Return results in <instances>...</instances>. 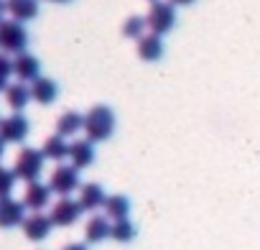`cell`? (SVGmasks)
Returning <instances> with one entry per match:
<instances>
[{
	"instance_id": "cell-14",
	"label": "cell",
	"mask_w": 260,
	"mask_h": 250,
	"mask_svg": "<svg viewBox=\"0 0 260 250\" xmlns=\"http://www.w3.org/2000/svg\"><path fill=\"white\" fill-rule=\"evenodd\" d=\"M6 8L13 16V21L23 23L39 16V0H6Z\"/></svg>"
},
{
	"instance_id": "cell-24",
	"label": "cell",
	"mask_w": 260,
	"mask_h": 250,
	"mask_svg": "<svg viewBox=\"0 0 260 250\" xmlns=\"http://www.w3.org/2000/svg\"><path fill=\"white\" fill-rule=\"evenodd\" d=\"M16 179H18V176H16L11 169L0 166V199L11 197V192H13V186H16Z\"/></svg>"
},
{
	"instance_id": "cell-22",
	"label": "cell",
	"mask_w": 260,
	"mask_h": 250,
	"mask_svg": "<svg viewBox=\"0 0 260 250\" xmlns=\"http://www.w3.org/2000/svg\"><path fill=\"white\" fill-rule=\"evenodd\" d=\"M148 28V23H146V18H141V16H130L125 23H122V36H127V39H143L146 31Z\"/></svg>"
},
{
	"instance_id": "cell-21",
	"label": "cell",
	"mask_w": 260,
	"mask_h": 250,
	"mask_svg": "<svg viewBox=\"0 0 260 250\" xmlns=\"http://www.w3.org/2000/svg\"><path fill=\"white\" fill-rule=\"evenodd\" d=\"M41 153H44L46 159H51V161L69 159V143H67V138H61V136H51V138H46Z\"/></svg>"
},
{
	"instance_id": "cell-16",
	"label": "cell",
	"mask_w": 260,
	"mask_h": 250,
	"mask_svg": "<svg viewBox=\"0 0 260 250\" xmlns=\"http://www.w3.org/2000/svg\"><path fill=\"white\" fill-rule=\"evenodd\" d=\"M56 95H59V87H56V82L49 79V77H39V79L31 84V97H34L36 102H41V105H51V102L56 100Z\"/></svg>"
},
{
	"instance_id": "cell-12",
	"label": "cell",
	"mask_w": 260,
	"mask_h": 250,
	"mask_svg": "<svg viewBox=\"0 0 260 250\" xmlns=\"http://www.w3.org/2000/svg\"><path fill=\"white\" fill-rule=\"evenodd\" d=\"M79 207L82 209H87V212H94V209H100V207H105V202H107V194H105V189L100 186V184H84L82 189H79Z\"/></svg>"
},
{
	"instance_id": "cell-25",
	"label": "cell",
	"mask_w": 260,
	"mask_h": 250,
	"mask_svg": "<svg viewBox=\"0 0 260 250\" xmlns=\"http://www.w3.org/2000/svg\"><path fill=\"white\" fill-rule=\"evenodd\" d=\"M13 74V61L0 54V92L8 89V77Z\"/></svg>"
},
{
	"instance_id": "cell-1",
	"label": "cell",
	"mask_w": 260,
	"mask_h": 250,
	"mask_svg": "<svg viewBox=\"0 0 260 250\" xmlns=\"http://www.w3.org/2000/svg\"><path fill=\"white\" fill-rule=\"evenodd\" d=\"M115 131V112L107 107V105H94L87 115H84V133H87V141L92 143H100V141H107Z\"/></svg>"
},
{
	"instance_id": "cell-30",
	"label": "cell",
	"mask_w": 260,
	"mask_h": 250,
	"mask_svg": "<svg viewBox=\"0 0 260 250\" xmlns=\"http://www.w3.org/2000/svg\"><path fill=\"white\" fill-rule=\"evenodd\" d=\"M51 3H69V0H51Z\"/></svg>"
},
{
	"instance_id": "cell-5",
	"label": "cell",
	"mask_w": 260,
	"mask_h": 250,
	"mask_svg": "<svg viewBox=\"0 0 260 250\" xmlns=\"http://www.w3.org/2000/svg\"><path fill=\"white\" fill-rule=\"evenodd\" d=\"M28 131H31V125L21 112L0 120V138H3V143H21V141H26Z\"/></svg>"
},
{
	"instance_id": "cell-18",
	"label": "cell",
	"mask_w": 260,
	"mask_h": 250,
	"mask_svg": "<svg viewBox=\"0 0 260 250\" xmlns=\"http://www.w3.org/2000/svg\"><path fill=\"white\" fill-rule=\"evenodd\" d=\"M34 97H31V87H26L23 82H16V84H8V89H6V102L16 110V112H21L28 102H31Z\"/></svg>"
},
{
	"instance_id": "cell-4",
	"label": "cell",
	"mask_w": 260,
	"mask_h": 250,
	"mask_svg": "<svg viewBox=\"0 0 260 250\" xmlns=\"http://www.w3.org/2000/svg\"><path fill=\"white\" fill-rule=\"evenodd\" d=\"M151 34L161 36V34H169L174 26H176V11L171 3H164V0H158V3H151V11H148V18H146Z\"/></svg>"
},
{
	"instance_id": "cell-20",
	"label": "cell",
	"mask_w": 260,
	"mask_h": 250,
	"mask_svg": "<svg viewBox=\"0 0 260 250\" xmlns=\"http://www.w3.org/2000/svg\"><path fill=\"white\" fill-rule=\"evenodd\" d=\"M127 212H130V202H127V197H122V194H112V197H107V202H105V217L120 222V220H127Z\"/></svg>"
},
{
	"instance_id": "cell-11",
	"label": "cell",
	"mask_w": 260,
	"mask_h": 250,
	"mask_svg": "<svg viewBox=\"0 0 260 250\" xmlns=\"http://www.w3.org/2000/svg\"><path fill=\"white\" fill-rule=\"evenodd\" d=\"M49 199H51V189H49L46 184H41V181H31V184L26 186L23 204H26L28 209H34V212H41V209L49 204Z\"/></svg>"
},
{
	"instance_id": "cell-19",
	"label": "cell",
	"mask_w": 260,
	"mask_h": 250,
	"mask_svg": "<svg viewBox=\"0 0 260 250\" xmlns=\"http://www.w3.org/2000/svg\"><path fill=\"white\" fill-rule=\"evenodd\" d=\"M84 128V115H79V112H64L61 117H59V122H56V136H61V138H67V136H74V133H79Z\"/></svg>"
},
{
	"instance_id": "cell-31",
	"label": "cell",
	"mask_w": 260,
	"mask_h": 250,
	"mask_svg": "<svg viewBox=\"0 0 260 250\" xmlns=\"http://www.w3.org/2000/svg\"><path fill=\"white\" fill-rule=\"evenodd\" d=\"M151 3H158V0H151Z\"/></svg>"
},
{
	"instance_id": "cell-3",
	"label": "cell",
	"mask_w": 260,
	"mask_h": 250,
	"mask_svg": "<svg viewBox=\"0 0 260 250\" xmlns=\"http://www.w3.org/2000/svg\"><path fill=\"white\" fill-rule=\"evenodd\" d=\"M28 44V31L18 21H0V49L8 54H23Z\"/></svg>"
},
{
	"instance_id": "cell-27",
	"label": "cell",
	"mask_w": 260,
	"mask_h": 250,
	"mask_svg": "<svg viewBox=\"0 0 260 250\" xmlns=\"http://www.w3.org/2000/svg\"><path fill=\"white\" fill-rule=\"evenodd\" d=\"M61 250H87V247L79 245V242H72V245H67V247H61Z\"/></svg>"
},
{
	"instance_id": "cell-2",
	"label": "cell",
	"mask_w": 260,
	"mask_h": 250,
	"mask_svg": "<svg viewBox=\"0 0 260 250\" xmlns=\"http://www.w3.org/2000/svg\"><path fill=\"white\" fill-rule=\"evenodd\" d=\"M44 161H46V156H44L41 151H36V148H21V153L16 156L13 174H16L18 179H23V181L31 184V181H36V179L41 176Z\"/></svg>"
},
{
	"instance_id": "cell-9",
	"label": "cell",
	"mask_w": 260,
	"mask_h": 250,
	"mask_svg": "<svg viewBox=\"0 0 260 250\" xmlns=\"http://www.w3.org/2000/svg\"><path fill=\"white\" fill-rule=\"evenodd\" d=\"M26 220V204L23 202H16L11 197L0 199V227H16V225H23Z\"/></svg>"
},
{
	"instance_id": "cell-8",
	"label": "cell",
	"mask_w": 260,
	"mask_h": 250,
	"mask_svg": "<svg viewBox=\"0 0 260 250\" xmlns=\"http://www.w3.org/2000/svg\"><path fill=\"white\" fill-rule=\"evenodd\" d=\"M51 227H54V222H51V217L44 214V212H34V214H28V217L23 220V232H26V237L34 240V242L46 240L49 232H51Z\"/></svg>"
},
{
	"instance_id": "cell-28",
	"label": "cell",
	"mask_w": 260,
	"mask_h": 250,
	"mask_svg": "<svg viewBox=\"0 0 260 250\" xmlns=\"http://www.w3.org/2000/svg\"><path fill=\"white\" fill-rule=\"evenodd\" d=\"M8 13V8H6V0H0V21H3V16Z\"/></svg>"
},
{
	"instance_id": "cell-15",
	"label": "cell",
	"mask_w": 260,
	"mask_h": 250,
	"mask_svg": "<svg viewBox=\"0 0 260 250\" xmlns=\"http://www.w3.org/2000/svg\"><path fill=\"white\" fill-rule=\"evenodd\" d=\"M164 41H161V36H156V34H146L141 41H138V56L141 59H146V61H158L161 56H164Z\"/></svg>"
},
{
	"instance_id": "cell-10",
	"label": "cell",
	"mask_w": 260,
	"mask_h": 250,
	"mask_svg": "<svg viewBox=\"0 0 260 250\" xmlns=\"http://www.w3.org/2000/svg\"><path fill=\"white\" fill-rule=\"evenodd\" d=\"M13 74L21 79V82H36L39 77H41V64H39V59L34 56V54H18L16 59H13Z\"/></svg>"
},
{
	"instance_id": "cell-17",
	"label": "cell",
	"mask_w": 260,
	"mask_h": 250,
	"mask_svg": "<svg viewBox=\"0 0 260 250\" xmlns=\"http://www.w3.org/2000/svg\"><path fill=\"white\" fill-rule=\"evenodd\" d=\"M110 235H112V225H110V220H107V217L94 214V217L87 222V230H84L87 242H102V240H107Z\"/></svg>"
},
{
	"instance_id": "cell-29",
	"label": "cell",
	"mask_w": 260,
	"mask_h": 250,
	"mask_svg": "<svg viewBox=\"0 0 260 250\" xmlns=\"http://www.w3.org/2000/svg\"><path fill=\"white\" fill-rule=\"evenodd\" d=\"M3 151H6V143H3V138H0V159H3Z\"/></svg>"
},
{
	"instance_id": "cell-7",
	"label": "cell",
	"mask_w": 260,
	"mask_h": 250,
	"mask_svg": "<svg viewBox=\"0 0 260 250\" xmlns=\"http://www.w3.org/2000/svg\"><path fill=\"white\" fill-rule=\"evenodd\" d=\"M84 209L79 207V202H74V199H69V197H61L54 207H51V222L54 225H59V227H69V225H74L77 220H79V214H82Z\"/></svg>"
},
{
	"instance_id": "cell-13",
	"label": "cell",
	"mask_w": 260,
	"mask_h": 250,
	"mask_svg": "<svg viewBox=\"0 0 260 250\" xmlns=\"http://www.w3.org/2000/svg\"><path fill=\"white\" fill-rule=\"evenodd\" d=\"M69 159H72V166L77 171L92 166V161H94V146H92V141H74V143H69Z\"/></svg>"
},
{
	"instance_id": "cell-23",
	"label": "cell",
	"mask_w": 260,
	"mask_h": 250,
	"mask_svg": "<svg viewBox=\"0 0 260 250\" xmlns=\"http://www.w3.org/2000/svg\"><path fill=\"white\" fill-rule=\"evenodd\" d=\"M110 237H115L117 242H130V240L136 237V227H133V222H130V220H120V222H115Z\"/></svg>"
},
{
	"instance_id": "cell-26",
	"label": "cell",
	"mask_w": 260,
	"mask_h": 250,
	"mask_svg": "<svg viewBox=\"0 0 260 250\" xmlns=\"http://www.w3.org/2000/svg\"><path fill=\"white\" fill-rule=\"evenodd\" d=\"M169 3H171V6H191L194 0H169Z\"/></svg>"
},
{
	"instance_id": "cell-6",
	"label": "cell",
	"mask_w": 260,
	"mask_h": 250,
	"mask_svg": "<svg viewBox=\"0 0 260 250\" xmlns=\"http://www.w3.org/2000/svg\"><path fill=\"white\" fill-rule=\"evenodd\" d=\"M79 186V171L74 166H56L51 179H49V189L61 194V197H69L74 189Z\"/></svg>"
}]
</instances>
